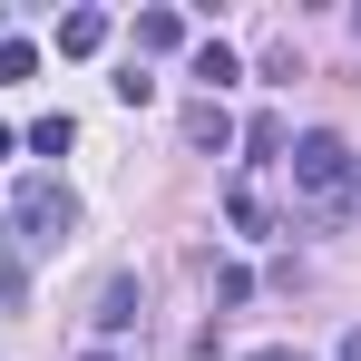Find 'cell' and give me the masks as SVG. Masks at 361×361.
Listing matches in <instances>:
<instances>
[{
	"instance_id": "obj_1",
	"label": "cell",
	"mask_w": 361,
	"mask_h": 361,
	"mask_svg": "<svg viewBox=\"0 0 361 361\" xmlns=\"http://www.w3.org/2000/svg\"><path fill=\"white\" fill-rule=\"evenodd\" d=\"M283 176H293V195L312 205V215H342L352 185H361V157L342 147V137H293V147H283Z\"/></svg>"
},
{
	"instance_id": "obj_2",
	"label": "cell",
	"mask_w": 361,
	"mask_h": 361,
	"mask_svg": "<svg viewBox=\"0 0 361 361\" xmlns=\"http://www.w3.org/2000/svg\"><path fill=\"white\" fill-rule=\"evenodd\" d=\"M10 225H20V244H68V225H78V195H68L59 176H20V195H10Z\"/></svg>"
},
{
	"instance_id": "obj_3",
	"label": "cell",
	"mask_w": 361,
	"mask_h": 361,
	"mask_svg": "<svg viewBox=\"0 0 361 361\" xmlns=\"http://www.w3.org/2000/svg\"><path fill=\"white\" fill-rule=\"evenodd\" d=\"M137 312H147V283H137V274H108V283H98V312H88V322H98V332L118 342V332H137Z\"/></svg>"
},
{
	"instance_id": "obj_4",
	"label": "cell",
	"mask_w": 361,
	"mask_h": 361,
	"mask_svg": "<svg viewBox=\"0 0 361 361\" xmlns=\"http://www.w3.org/2000/svg\"><path fill=\"white\" fill-rule=\"evenodd\" d=\"M185 147H215V157L235 147V118H225V98H195V108H185Z\"/></svg>"
},
{
	"instance_id": "obj_5",
	"label": "cell",
	"mask_w": 361,
	"mask_h": 361,
	"mask_svg": "<svg viewBox=\"0 0 361 361\" xmlns=\"http://www.w3.org/2000/svg\"><path fill=\"white\" fill-rule=\"evenodd\" d=\"M59 49H68V59L108 49V10H68V20H59Z\"/></svg>"
},
{
	"instance_id": "obj_6",
	"label": "cell",
	"mask_w": 361,
	"mask_h": 361,
	"mask_svg": "<svg viewBox=\"0 0 361 361\" xmlns=\"http://www.w3.org/2000/svg\"><path fill=\"white\" fill-rule=\"evenodd\" d=\"M137 49H147V59L185 49V20H176V10H137Z\"/></svg>"
},
{
	"instance_id": "obj_7",
	"label": "cell",
	"mask_w": 361,
	"mask_h": 361,
	"mask_svg": "<svg viewBox=\"0 0 361 361\" xmlns=\"http://www.w3.org/2000/svg\"><path fill=\"white\" fill-rule=\"evenodd\" d=\"M185 78H205V98H215V88H225V78H235V49H225V39H205V49H195V59H185Z\"/></svg>"
},
{
	"instance_id": "obj_8",
	"label": "cell",
	"mask_w": 361,
	"mask_h": 361,
	"mask_svg": "<svg viewBox=\"0 0 361 361\" xmlns=\"http://www.w3.org/2000/svg\"><path fill=\"white\" fill-rule=\"evenodd\" d=\"M225 215H235V235H274V205H264L254 185H235V195H225Z\"/></svg>"
},
{
	"instance_id": "obj_9",
	"label": "cell",
	"mask_w": 361,
	"mask_h": 361,
	"mask_svg": "<svg viewBox=\"0 0 361 361\" xmlns=\"http://www.w3.org/2000/svg\"><path fill=\"white\" fill-rule=\"evenodd\" d=\"M244 147H254V166H283V118H254Z\"/></svg>"
},
{
	"instance_id": "obj_10",
	"label": "cell",
	"mask_w": 361,
	"mask_h": 361,
	"mask_svg": "<svg viewBox=\"0 0 361 361\" xmlns=\"http://www.w3.org/2000/svg\"><path fill=\"white\" fill-rule=\"evenodd\" d=\"M20 78H39V49L30 39H0V88H20Z\"/></svg>"
},
{
	"instance_id": "obj_11",
	"label": "cell",
	"mask_w": 361,
	"mask_h": 361,
	"mask_svg": "<svg viewBox=\"0 0 361 361\" xmlns=\"http://www.w3.org/2000/svg\"><path fill=\"white\" fill-rule=\"evenodd\" d=\"M68 137H78L68 118H39V127H30V147H39V157H68Z\"/></svg>"
},
{
	"instance_id": "obj_12",
	"label": "cell",
	"mask_w": 361,
	"mask_h": 361,
	"mask_svg": "<svg viewBox=\"0 0 361 361\" xmlns=\"http://www.w3.org/2000/svg\"><path fill=\"white\" fill-rule=\"evenodd\" d=\"M254 361H302V352H293V342H264V352H254Z\"/></svg>"
},
{
	"instance_id": "obj_13",
	"label": "cell",
	"mask_w": 361,
	"mask_h": 361,
	"mask_svg": "<svg viewBox=\"0 0 361 361\" xmlns=\"http://www.w3.org/2000/svg\"><path fill=\"white\" fill-rule=\"evenodd\" d=\"M332 361H361V322H352V332H342V352H332Z\"/></svg>"
},
{
	"instance_id": "obj_14",
	"label": "cell",
	"mask_w": 361,
	"mask_h": 361,
	"mask_svg": "<svg viewBox=\"0 0 361 361\" xmlns=\"http://www.w3.org/2000/svg\"><path fill=\"white\" fill-rule=\"evenodd\" d=\"M88 361H118V352H88Z\"/></svg>"
}]
</instances>
